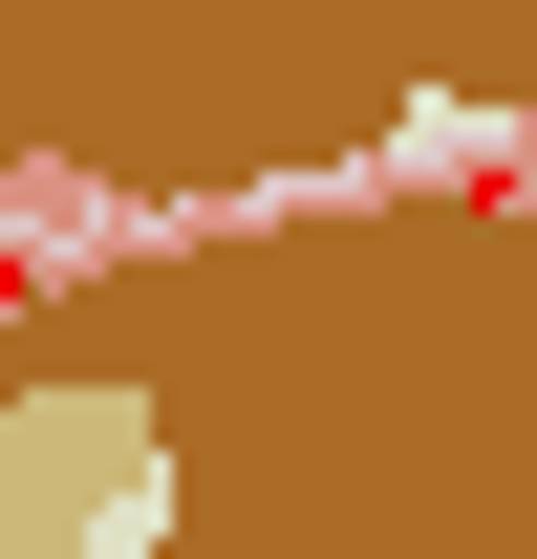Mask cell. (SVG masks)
<instances>
[{
    "label": "cell",
    "instance_id": "6da1fadb",
    "mask_svg": "<svg viewBox=\"0 0 537 559\" xmlns=\"http://www.w3.org/2000/svg\"><path fill=\"white\" fill-rule=\"evenodd\" d=\"M130 452H151V409H130V388H86V409H0V559H44L86 495L130 474Z\"/></svg>",
    "mask_w": 537,
    "mask_h": 559
}]
</instances>
